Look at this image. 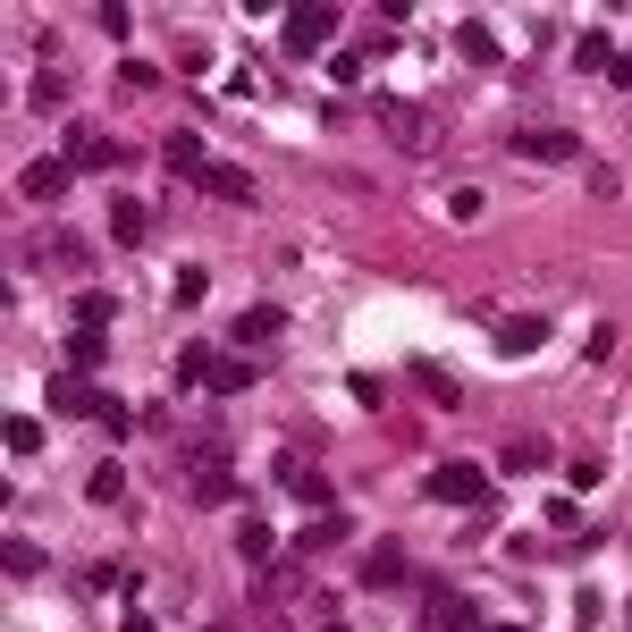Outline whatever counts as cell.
Returning a JSON list of instances; mask_svg holds the SVG:
<instances>
[{
  "mask_svg": "<svg viewBox=\"0 0 632 632\" xmlns=\"http://www.w3.org/2000/svg\"><path fill=\"white\" fill-rule=\"evenodd\" d=\"M539 347H548V320L539 313H506L498 320V354H539Z\"/></svg>",
  "mask_w": 632,
  "mask_h": 632,
  "instance_id": "cell-7",
  "label": "cell"
},
{
  "mask_svg": "<svg viewBox=\"0 0 632 632\" xmlns=\"http://www.w3.org/2000/svg\"><path fill=\"white\" fill-rule=\"evenodd\" d=\"M119 632H153V616H144V599H126V624Z\"/></svg>",
  "mask_w": 632,
  "mask_h": 632,
  "instance_id": "cell-32",
  "label": "cell"
},
{
  "mask_svg": "<svg viewBox=\"0 0 632 632\" xmlns=\"http://www.w3.org/2000/svg\"><path fill=\"white\" fill-rule=\"evenodd\" d=\"M0 439H9V455H34V447H42V422H34V413H9Z\"/></svg>",
  "mask_w": 632,
  "mask_h": 632,
  "instance_id": "cell-18",
  "label": "cell"
},
{
  "mask_svg": "<svg viewBox=\"0 0 632 632\" xmlns=\"http://www.w3.org/2000/svg\"><path fill=\"white\" fill-rule=\"evenodd\" d=\"M144 228H153V211H144L135 194H119V203H110V236H119V245H144Z\"/></svg>",
  "mask_w": 632,
  "mask_h": 632,
  "instance_id": "cell-14",
  "label": "cell"
},
{
  "mask_svg": "<svg viewBox=\"0 0 632 632\" xmlns=\"http://www.w3.org/2000/svg\"><path fill=\"white\" fill-rule=\"evenodd\" d=\"M354 573H363V591H388V582H405V548H397V539H379Z\"/></svg>",
  "mask_w": 632,
  "mask_h": 632,
  "instance_id": "cell-9",
  "label": "cell"
},
{
  "mask_svg": "<svg viewBox=\"0 0 632 632\" xmlns=\"http://www.w3.org/2000/svg\"><path fill=\"white\" fill-rule=\"evenodd\" d=\"M194 186H211V194H236V203H245V178H236V169H211V160H203V178H194Z\"/></svg>",
  "mask_w": 632,
  "mask_h": 632,
  "instance_id": "cell-25",
  "label": "cell"
},
{
  "mask_svg": "<svg viewBox=\"0 0 632 632\" xmlns=\"http://www.w3.org/2000/svg\"><path fill=\"white\" fill-rule=\"evenodd\" d=\"M430 498L439 506H481L489 498V473H481V464H439V473H430Z\"/></svg>",
  "mask_w": 632,
  "mask_h": 632,
  "instance_id": "cell-3",
  "label": "cell"
},
{
  "mask_svg": "<svg viewBox=\"0 0 632 632\" xmlns=\"http://www.w3.org/2000/svg\"><path fill=\"white\" fill-rule=\"evenodd\" d=\"M506 153H514V160H582V144H573L566 126H523Z\"/></svg>",
  "mask_w": 632,
  "mask_h": 632,
  "instance_id": "cell-5",
  "label": "cell"
},
{
  "mask_svg": "<svg viewBox=\"0 0 632 632\" xmlns=\"http://www.w3.org/2000/svg\"><path fill=\"white\" fill-rule=\"evenodd\" d=\"M413 379H422V397H439V405H455V379H447L439 363H413Z\"/></svg>",
  "mask_w": 632,
  "mask_h": 632,
  "instance_id": "cell-24",
  "label": "cell"
},
{
  "mask_svg": "<svg viewBox=\"0 0 632 632\" xmlns=\"http://www.w3.org/2000/svg\"><path fill=\"white\" fill-rule=\"evenodd\" d=\"M320 632H347V624H320Z\"/></svg>",
  "mask_w": 632,
  "mask_h": 632,
  "instance_id": "cell-34",
  "label": "cell"
},
{
  "mask_svg": "<svg viewBox=\"0 0 632 632\" xmlns=\"http://www.w3.org/2000/svg\"><path fill=\"white\" fill-rule=\"evenodd\" d=\"M101 405V388L85 372H51V413H94Z\"/></svg>",
  "mask_w": 632,
  "mask_h": 632,
  "instance_id": "cell-8",
  "label": "cell"
},
{
  "mask_svg": "<svg viewBox=\"0 0 632 632\" xmlns=\"http://www.w3.org/2000/svg\"><path fill=\"white\" fill-rule=\"evenodd\" d=\"M186 473L203 481V473H228V430H194L186 439Z\"/></svg>",
  "mask_w": 632,
  "mask_h": 632,
  "instance_id": "cell-10",
  "label": "cell"
},
{
  "mask_svg": "<svg viewBox=\"0 0 632 632\" xmlns=\"http://www.w3.org/2000/svg\"><path fill=\"white\" fill-rule=\"evenodd\" d=\"M68 363L85 372V363H101V329H76V347H68Z\"/></svg>",
  "mask_w": 632,
  "mask_h": 632,
  "instance_id": "cell-29",
  "label": "cell"
},
{
  "mask_svg": "<svg viewBox=\"0 0 632 632\" xmlns=\"http://www.w3.org/2000/svg\"><path fill=\"white\" fill-rule=\"evenodd\" d=\"M498 464H506V473H539V464H548V439H514Z\"/></svg>",
  "mask_w": 632,
  "mask_h": 632,
  "instance_id": "cell-23",
  "label": "cell"
},
{
  "mask_svg": "<svg viewBox=\"0 0 632 632\" xmlns=\"http://www.w3.org/2000/svg\"><path fill=\"white\" fill-rule=\"evenodd\" d=\"M85 498H94V506H119V498H126V473H119V464H94V481H85Z\"/></svg>",
  "mask_w": 632,
  "mask_h": 632,
  "instance_id": "cell-21",
  "label": "cell"
},
{
  "mask_svg": "<svg viewBox=\"0 0 632 632\" xmlns=\"http://www.w3.org/2000/svg\"><path fill=\"white\" fill-rule=\"evenodd\" d=\"M279 489H295V506H313V514H329V481H320L313 464H295V447L279 455Z\"/></svg>",
  "mask_w": 632,
  "mask_h": 632,
  "instance_id": "cell-6",
  "label": "cell"
},
{
  "mask_svg": "<svg viewBox=\"0 0 632 632\" xmlns=\"http://www.w3.org/2000/svg\"><path fill=\"white\" fill-rule=\"evenodd\" d=\"M455 51H464L473 68H489V60H498V34H489V17H464V26H455Z\"/></svg>",
  "mask_w": 632,
  "mask_h": 632,
  "instance_id": "cell-16",
  "label": "cell"
},
{
  "mask_svg": "<svg viewBox=\"0 0 632 632\" xmlns=\"http://www.w3.org/2000/svg\"><path fill=\"white\" fill-rule=\"evenodd\" d=\"M624 632H632V599H624Z\"/></svg>",
  "mask_w": 632,
  "mask_h": 632,
  "instance_id": "cell-33",
  "label": "cell"
},
{
  "mask_svg": "<svg viewBox=\"0 0 632 632\" xmlns=\"http://www.w3.org/2000/svg\"><path fill=\"white\" fill-rule=\"evenodd\" d=\"M372 110H379V126H388L405 153H430V119H422V110H405V101H388V94H372Z\"/></svg>",
  "mask_w": 632,
  "mask_h": 632,
  "instance_id": "cell-4",
  "label": "cell"
},
{
  "mask_svg": "<svg viewBox=\"0 0 632 632\" xmlns=\"http://www.w3.org/2000/svg\"><path fill=\"white\" fill-rule=\"evenodd\" d=\"M422 632H489V616H481L464 591H447V582H430L422 591Z\"/></svg>",
  "mask_w": 632,
  "mask_h": 632,
  "instance_id": "cell-1",
  "label": "cell"
},
{
  "mask_svg": "<svg viewBox=\"0 0 632 632\" xmlns=\"http://www.w3.org/2000/svg\"><path fill=\"white\" fill-rule=\"evenodd\" d=\"M94 26H101V34H110V42H126V34H135V17H126L119 0H101V9H94Z\"/></svg>",
  "mask_w": 632,
  "mask_h": 632,
  "instance_id": "cell-27",
  "label": "cell"
},
{
  "mask_svg": "<svg viewBox=\"0 0 632 632\" xmlns=\"http://www.w3.org/2000/svg\"><path fill=\"white\" fill-rule=\"evenodd\" d=\"M203 295H211V279H203V270L186 262V270H178V295H169V304H203Z\"/></svg>",
  "mask_w": 632,
  "mask_h": 632,
  "instance_id": "cell-28",
  "label": "cell"
},
{
  "mask_svg": "<svg viewBox=\"0 0 632 632\" xmlns=\"http://www.w3.org/2000/svg\"><path fill=\"white\" fill-rule=\"evenodd\" d=\"M169 169H186V178H203V144H194V135H169Z\"/></svg>",
  "mask_w": 632,
  "mask_h": 632,
  "instance_id": "cell-26",
  "label": "cell"
},
{
  "mask_svg": "<svg viewBox=\"0 0 632 632\" xmlns=\"http://www.w3.org/2000/svg\"><path fill=\"white\" fill-rule=\"evenodd\" d=\"M236 557H245V566H270V557H279V532H270V523H236Z\"/></svg>",
  "mask_w": 632,
  "mask_h": 632,
  "instance_id": "cell-15",
  "label": "cell"
},
{
  "mask_svg": "<svg viewBox=\"0 0 632 632\" xmlns=\"http://www.w3.org/2000/svg\"><path fill=\"white\" fill-rule=\"evenodd\" d=\"M279 329H287V304H253V313H236V347H262Z\"/></svg>",
  "mask_w": 632,
  "mask_h": 632,
  "instance_id": "cell-13",
  "label": "cell"
},
{
  "mask_svg": "<svg viewBox=\"0 0 632 632\" xmlns=\"http://www.w3.org/2000/svg\"><path fill=\"white\" fill-rule=\"evenodd\" d=\"M338 26H347L338 9H320V0H304V9H287L279 42H287V51H295V60H304V51H320V42H329V34H338Z\"/></svg>",
  "mask_w": 632,
  "mask_h": 632,
  "instance_id": "cell-2",
  "label": "cell"
},
{
  "mask_svg": "<svg viewBox=\"0 0 632 632\" xmlns=\"http://www.w3.org/2000/svg\"><path fill=\"white\" fill-rule=\"evenodd\" d=\"M573 68L607 76V68H616V42H607V34H582V42H573Z\"/></svg>",
  "mask_w": 632,
  "mask_h": 632,
  "instance_id": "cell-20",
  "label": "cell"
},
{
  "mask_svg": "<svg viewBox=\"0 0 632 632\" xmlns=\"http://www.w3.org/2000/svg\"><path fill=\"white\" fill-rule=\"evenodd\" d=\"M245 379H253V363H236V354H211V363H203V388H211V397H236Z\"/></svg>",
  "mask_w": 632,
  "mask_h": 632,
  "instance_id": "cell-17",
  "label": "cell"
},
{
  "mask_svg": "<svg viewBox=\"0 0 632 632\" xmlns=\"http://www.w3.org/2000/svg\"><path fill=\"white\" fill-rule=\"evenodd\" d=\"M347 532H354V523H347V514H338V506H329V514H313V532L295 539V566H304V557H320V548H338V539H347Z\"/></svg>",
  "mask_w": 632,
  "mask_h": 632,
  "instance_id": "cell-11",
  "label": "cell"
},
{
  "mask_svg": "<svg viewBox=\"0 0 632 632\" xmlns=\"http://www.w3.org/2000/svg\"><path fill=\"white\" fill-rule=\"evenodd\" d=\"M68 178H76V169H68V160H34L26 178H17V194H26V203H51V194H60Z\"/></svg>",
  "mask_w": 632,
  "mask_h": 632,
  "instance_id": "cell-12",
  "label": "cell"
},
{
  "mask_svg": "<svg viewBox=\"0 0 632 632\" xmlns=\"http://www.w3.org/2000/svg\"><path fill=\"white\" fill-rule=\"evenodd\" d=\"M506 632H514V624H506Z\"/></svg>",
  "mask_w": 632,
  "mask_h": 632,
  "instance_id": "cell-35",
  "label": "cell"
},
{
  "mask_svg": "<svg viewBox=\"0 0 632 632\" xmlns=\"http://www.w3.org/2000/svg\"><path fill=\"white\" fill-rule=\"evenodd\" d=\"M0 566H9V582H34V573H42V548H34V539H9Z\"/></svg>",
  "mask_w": 632,
  "mask_h": 632,
  "instance_id": "cell-19",
  "label": "cell"
},
{
  "mask_svg": "<svg viewBox=\"0 0 632 632\" xmlns=\"http://www.w3.org/2000/svg\"><path fill=\"white\" fill-rule=\"evenodd\" d=\"M110 313H119V295H101V287H85V295H76V329H101Z\"/></svg>",
  "mask_w": 632,
  "mask_h": 632,
  "instance_id": "cell-22",
  "label": "cell"
},
{
  "mask_svg": "<svg viewBox=\"0 0 632 632\" xmlns=\"http://www.w3.org/2000/svg\"><path fill=\"white\" fill-rule=\"evenodd\" d=\"M607 85H616V94H632V51H616V68H607Z\"/></svg>",
  "mask_w": 632,
  "mask_h": 632,
  "instance_id": "cell-31",
  "label": "cell"
},
{
  "mask_svg": "<svg viewBox=\"0 0 632 632\" xmlns=\"http://www.w3.org/2000/svg\"><path fill=\"white\" fill-rule=\"evenodd\" d=\"M85 591H126V573L110 566V557H101V566H85Z\"/></svg>",
  "mask_w": 632,
  "mask_h": 632,
  "instance_id": "cell-30",
  "label": "cell"
}]
</instances>
